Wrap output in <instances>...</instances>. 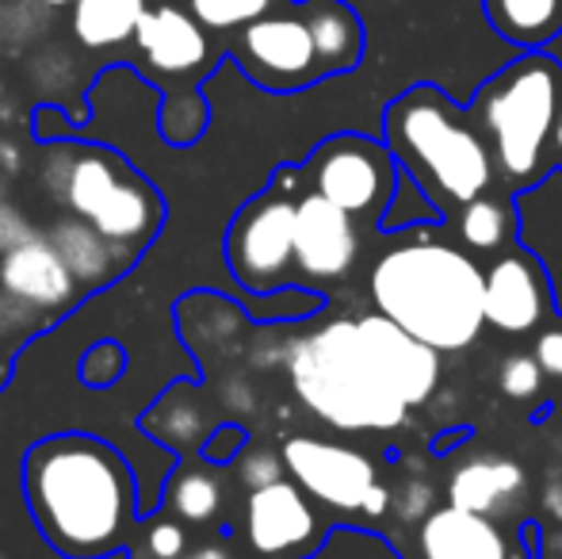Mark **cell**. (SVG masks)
I'll list each match as a JSON object with an SVG mask.
<instances>
[{"label": "cell", "mask_w": 562, "mask_h": 559, "mask_svg": "<svg viewBox=\"0 0 562 559\" xmlns=\"http://www.w3.org/2000/svg\"><path fill=\"white\" fill-rule=\"evenodd\" d=\"M23 494L46 545L66 559L115 552L142 510L131 463L89 433L35 440L23 456Z\"/></svg>", "instance_id": "cell-1"}, {"label": "cell", "mask_w": 562, "mask_h": 559, "mask_svg": "<svg viewBox=\"0 0 562 559\" xmlns=\"http://www.w3.org/2000/svg\"><path fill=\"white\" fill-rule=\"evenodd\" d=\"M371 303L445 357L463 353L486 329V269L467 249L414 238L386 249L368 277Z\"/></svg>", "instance_id": "cell-2"}, {"label": "cell", "mask_w": 562, "mask_h": 559, "mask_svg": "<svg viewBox=\"0 0 562 559\" xmlns=\"http://www.w3.org/2000/svg\"><path fill=\"white\" fill-rule=\"evenodd\" d=\"M363 20L345 0H280L226 38V54L257 89L288 97L363 62Z\"/></svg>", "instance_id": "cell-3"}, {"label": "cell", "mask_w": 562, "mask_h": 559, "mask_svg": "<svg viewBox=\"0 0 562 559\" xmlns=\"http://www.w3.org/2000/svg\"><path fill=\"white\" fill-rule=\"evenodd\" d=\"M383 142L398 157L402 172L445 211H459L502 185L494 149L471 108L456 104L432 81L409 85L386 104Z\"/></svg>", "instance_id": "cell-4"}, {"label": "cell", "mask_w": 562, "mask_h": 559, "mask_svg": "<svg viewBox=\"0 0 562 559\" xmlns=\"http://www.w3.org/2000/svg\"><path fill=\"white\" fill-rule=\"evenodd\" d=\"M471 115L494 149L497 177L509 192L532 188L555 165V123L562 112V62L548 51H520L509 66L474 89Z\"/></svg>", "instance_id": "cell-5"}, {"label": "cell", "mask_w": 562, "mask_h": 559, "mask_svg": "<svg viewBox=\"0 0 562 559\" xmlns=\"http://www.w3.org/2000/svg\"><path fill=\"white\" fill-rule=\"evenodd\" d=\"M288 376L299 403L340 433H394L409 422V406L371 365L356 318H334L295 342Z\"/></svg>", "instance_id": "cell-6"}, {"label": "cell", "mask_w": 562, "mask_h": 559, "mask_svg": "<svg viewBox=\"0 0 562 559\" xmlns=\"http://www.w3.org/2000/svg\"><path fill=\"white\" fill-rule=\"evenodd\" d=\"M43 180L69 215L85 219L119 246H146L165 223L157 188L108 146L58 142L43 165Z\"/></svg>", "instance_id": "cell-7"}, {"label": "cell", "mask_w": 562, "mask_h": 559, "mask_svg": "<svg viewBox=\"0 0 562 559\" xmlns=\"http://www.w3.org/2000/svg\"><path fill=\"white\" fill-rule=\"evenodd\" d=\"M134 46L161 77L165 85V104H161V135L172 146H192L195 138L207 131L211 108L200 97V85L215 74L226 54V38L207 31L188 8L180 4H154L146 8L138 31H134Z\"/></svg>", "instance_id": "cell-8"}, {"label": "cell", "mask_w": 562, "mask_h": 559, "mask_svg": "<svg viewBox=\"0 0 562 559\" xmlns=\"http://www.w3.org/2000/svg\"><path fill=\"white\" fill-rule=\"evenodd\" d=\"M303 169L283 165L272 185L252 195L226 231V265L237 288L249 295H272L291 283L295 272V219Z\"/></svg>", "instance_id": "cell-9"}, {"label": "cell", "mask_w": 562, "mask_h": 559, "mask_svg": "<svg viewBox=\"0 0 562 559\" xmlns=\"http://www.w3.org/2000/svg\"><path fill=\"white\" fill-rule=\"evenodd\" d=\"M299 169H303V185L311 192L326 195L352 219H371L375 226L391 208L402 180V165L383 135L371 138L360 131H340V135L322 138Z\"/></svg>", "instance_id": "cell-10"}, {"label": "cell", "mask_w": 562, "mask_h": 559, "mask_svg": "<svg viewBox=\"0 0 562 559\" xmlns=\"http://www.w3.org/2000/svg\"><path fill=\"white\" fill-rule=\"evenodd\" d=\"M280 452L288 463V476L322 506L363 517H379L391 506V491L379 483L375 463L360 448L318 437H291L283 440Z\"/></svg>", "instance_id": "cell-11"}, {"label": "cell", "mask_w": 562, "mask_h": 559, "mask_svg": "<svg viewBox=\"0 0 562 559\" xmlns=\"http://www.w3.org/2000/svg\"><path fill=\"white\" fill-rule=\"evenodd\" d=\"M329 533L311 494L288 476L280 483L249 491L245 499L241 540L249 559H311L326 548Z\"/></svg>", "instance_id": "cell-12"}, {"label": "cell", "mask_w": 562, "mask_h": 559, "mask_svg": "<svg viewBox=\"0 0 562 559\" xmlns=\"http://www.w3.org/2000/svg\"><path fill=\"white\" fill-rule=\"evenodd\" d=\"M540 525L525 522L520 537H509L497 517L471 514L459 506L429 510L417 529V556L422 559H536Z\"/></svg>", "instance_id": "cell-13"}, {"label": "cell", "mask_w": 562, "mask_h": 559, "mask_svg": "<svg viewBox=\"0 0 562 559\" xmlns=\"http://www.w3.org/2000/svg\"><path fill=\"white\" fill-rule=\"evenodd\" d=\"M360 342L368 349L371 365L379 368V376L386 380V388L409 406H425L440 388V353L432 345H425L422 337H414L409 329H402L398 322H391L386 314H360L356 318Z\"/></svg>", "instance_id": "cell-14"}, {"label": "cell", "mask_w": 562, "mask_h": 559, "mask_svg": "<svg viewBox=\"0 0 562 559\" xmlns=\"http://www.w3.org/2000/svg\"><path fill=\"white\" fill-rule=\"evenodd\" d=\"M555 311L543 265L525 246H513L494 257L486 269V326L497 334H536Z\"/></svg>", "instance_id": "cell-15"}, {"label": "cell", "mask_w": 562, "mask_h": 559, "mask_svg": "<svg viewBox=\"0 0 562 559\" xmlns=\"http://www.w3.org/2000/svg\"><path fill=\"white\" fill-rule=\"evenodd\" d=\"M360 257V231L348 211L306 188L295 219V269L311 283H334L352 272Z\"/></svg>", "instance_id": "cell-16"}, {"label": "cell", "mask_w": 562, "mask_h": 559, "mask_svg": "<svg viewBox=\"0 0 562 559\" xmlns=\"http://www.w3.org/2000/svg\"><path fill=\"white\" fill-rule=\"evenodd\" d=\"M0 291L31 311H66L81 295V283L50 246V238H20L0 257Z\"/></svg>", "instance_id": "cell-17"}, {"label": "cell", "mask_w": 562, "mask_h": 559, "mask_svg": "<svg viewBox=\"0 0 562 559\" xmlns=\"http://www.w3.org/2000/svg\"><path fill=\"white\" fill-rule=\"evenodd\" d=\"M517 242L543 265L562 318V169L517 192Z\"/></svg>", "instance_id": "cell-18"}, {"label": "cell", "mask_w": 562, "mask_h": 559, "mask_svg": "<svg viewBox=\"0 0 562 559\" xmlns=\"http://www.w3.org/2000/svg\"><path fill=\"white\" fill-rule=\"evenodd\" d=\"M528 494V476L517 460L509 456H474L463 468H456L448 483V502L459 510L486 517H505L520 506V499Z\"/></svg>", "instance_id": "cell-19"}, {"label": "cell", "mask_w": 562, "mask_h": 559, "mask_svg": "<svg viewBox=\"0 0 562 559\" xmlns=\"http://www.w3.org/2000/svg\"><path fill=\"white\" fill-rule=\"evenodd\" d=\"M46 238H50V246L58 249L61 261L69 265V272H74L85 291L104 288L108 280L123 277V272L134 265L131 246H119V242L104 238L97 226H89L77 215L54 223V231L46 234Z\"/></svg>", "instance_id": "cell-20"}, {"label": "cell", "mask_w": 562, "mask_h": 559, "mask_svg": "<svg viewBox=\"0 0 562 559\" xmlns=\"http://www.w3.org/2000/svg\"><path fill=\"white\" fill-rule=\"evenodd\" d=\"M456 238L474 257H497L513 249L517 246V192L497 185L479 200L463 203L456 211Z\"/></svg>", "instance_id": "cell-21"}, {"label": "cell", "mask_w": 562, "mask_h": 559, "mask_svg": "<svg viewBox=\"0 0 562 559\" xmlns=\"http://www.w3.org/2000/svg\"><path fill=\"white\" fill-rule=\"evenodd\" d=\"M486 23L517 51H548L562 35V0H482Z\"/></svg>", "instance_id": "cell-22"}, {"label": "cell", "mask_w": 562, "mask_h": 559, "mask_svg": "<svg viewBox=\"0 0 562 559\" xmlns=\"http://www.w3.org/2000/svg\"><path fill=\"white\" fill-rule=\"evenodd\" d=\"M223 476L211 460H184L165 483V506L184 525H211L223 514Z\"/></svg>", "instance_id": "cell-23"}, {"label": "cell", "mask_w": 562, "mask_h": 559, "mask_svg": "<svg viewBox=\"0 0 562 559\" xmlns=\"http://www.w3.org/2000/svg\"><path fill=\"white\" fill-rule=\"evenodd\" d=\"M146 0H77L74 4V35L89 51H108L134 38Z\"/></svg>", "instance_id": "cell-24"}, {"label": "cell", "mask_w": 562, "mask_h": 559, "mask_svg": "<svg viewBox=\"0 0 562 559\" xmlns=\"http://www.w3.org/2000/svg\"><path fill=\"white\" fill-rule=\"evenodd\" d=\"M445 219H448V211L437 208V203L425 195V188L417 185L414 177H406V172H402L398 192H394L391 208H386L383 219H379V231H383V234H402V231H417V226H440Z\"/></svg>", "instance_id": "cell-25"}, {"label": "cell", "mask_w": 562, "mask_h": 559, "mask_svg": "<svg viewBox=\"0 0 562 559\" xmlns=\"http://www.w3.org/2000/svg\"><path fill=\"white\" fill-rule=\"evenodd\" d=\"M280 0H188V12L203 23L207 31L229 38L234 31L249 27L252 20L268 15Z\"/></svg>", "instance_id": "cell-26"}, {"label": "cell", "mask_w": 562, "mask_h": 559, "mask_svg": "<svg viewBox=\"0 0 562 559\" xmlns=\"http://www.w3.org/2000/svg\"><path fill=\"white\" fill-rule=\"evenodd\" d=\"M543 380H548V372L540 368L536 353H509V357L502 360V368H497V388H502V395L513 399V403L536 399L543 391Z\"/></svg>", "instance_id": "cell-27"}, {"label": "cell", "mask_w": 562, "mask_h": 559, "mask_svg": "<svg viewBox=\"0 0 562 559\" xmlns=\"http://www.w3.org/2000/svg\"><path fill=\"white\" fill-rule=\"evenodd\" d=\"M229 468H234V476L241 479L249 491H260V487H268V483H280V479L288 476L283 452H272V448H265V445H245V452L237 456Z\"/></svg>", "instance_id": "cell-28"}, {"label": "cell", "mask_w": 562, "mask_h": 559, "mask_svg": "<svg viewBox=\"0 0 562 559\" xmlns=\"http://www.w3.org/2000/svg\"><path fill=\"white\" fill-rule=\"evenodd\" d=\"M123 368H126L123 345L100 342L97 349L81 360V380L89 383V388H108V383H115L119 376H123Z\"/></svg>", "instance_id": "cell-29"}, {"label": "cell", "mask_w": 562, "mask_h": 559, "mask_svg": "<svg viewBox=\"0 0 562 559\" xmlns=\"http://www.w3.org/2000/svg\"><path fill=\"white\" fill-rule=\"evenodd\" d=\"M146 552L154 559H184L188 552V529L177 517H161L146 529Z\"/></svg>", "instance_id": "cell-30"}, {"label": "cell", "mask_w": 562, "mask_h": 559, "mask_svg": "<svg viewBox=\"0 0 562 559\" xmlns=\"http://www.w3.org/2000/svg\"><path fill=\"white\" fill-rule=\"evenodd\" d=\"M245 445H249V433L241 429V425H215L207 437V445H203V460L218 463V468H229V463L237 460V456L245 452Z\"/></svg>", "instance_id": "cell-31"}, {"label": "cell", "mask_w": 562, "mask_h": 559, "mask_svg": "<svg viewBox=\"0 0 562 559\" xmlns=\"http://www.w3.org/2000/svg\"><path fill=\"white\" fill-rule=\"evenodd\" d=\"M532 353L543 372H548V380H562V322L559 326H543L540 334H536Z\"/></svg>", "instance_id": "cell-32"}, {"label": "cell", "mask_w": 562, "mask_h": 559, "mask_svg": "<svg viewBox=\"0 0 562 559\" xmlns=\"http://www.w3.org/2000/svg\"><path fill=\"white\" fill-rule=\"evenodd\" d=\"M188 559H241V552L234 548V540L218 537V540H207V545H200Z\"/></svg>", "instance_id": "cell-33"}, {"label": "cell", "mask_w": 562, "mask_h": 559, "mask_svg": "<svg viewBox=\"0 0 562 559\" xmlns=\"http://www.w3.org/2000/svg\"><path fill=\"white\" fill-rule=\"evenodd\" d=\"M555 165L562 169V112H559V123H555Z\"/></svg>", "instance_id": "cell-34"}, {"label": "cell", "mask_w": 562, "mask_h": 559, "mask_svg": "<svg viewBox=\"0 0 562 559\" xmlns=\"http://www.w3.org/2000/svg\"><path fill=\"white\" fill-rule=\"evenodd\" d=\"M43 4H46V8H74L77 0H43Z\"/></svg>", "instance_id": "cell-35"}, {"label": "cell", "mask_w": 562, "mask_h": 559, "mask_svg": "<svg viewBox=\"0 0 562 559\" xmlns=\"http://www.w3.org/2000/svg\"><path fill=\"white\" fill-rule=\"evenodd\" d=\"M536 559H551L548 552H543V548H536Z\"/></svg>", "instance_id": "cell-36"}]
</instances>
